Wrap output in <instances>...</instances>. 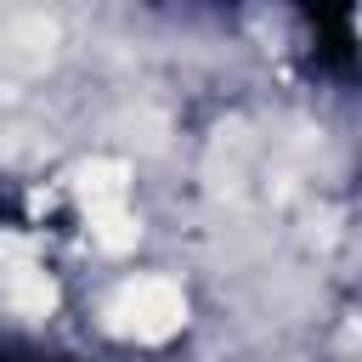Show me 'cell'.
<instances>
[{
  "mask_svg": "<svg viewBox=\"0 0 362 362\" xmlns=\"http://www.w3.org/2000/svg\"><path fill=\"white\" fill-rule=\"evenodd\" d=\"M6 300H11L23 317H45L51 300H57V288H51V277H45L40 266H11V272H6Z\"/></svg>",
  "mask_w": 362,
  "mask_h": 362,
  "instance_id": "3",
  "label": "cell"
},
{
  "mask_svg": "<svg viewBox=\"0 0 362 362\" xmlns=\"http://www.w3.org/2000/svg\"><path fill=\"white\" fill-rule=\"evenodd\" d=\"M187 322V294L170 277H130L107 300V328L124 339H170Z\"/></svg>",
  "mask_w": 362,
  "mask_h": 362,
  "instance_id": "1",
  "label": "cell"
},
{
  "mask_svg": "<svg viewBox=\"0 0 362 362\" xmlns=\"http://www.w3.org/2000/svg\"><path fill=\"white\" fill-rule=\"evenodd\" d=\"M79 198H85V209L90 215H102V209H124V192H130V170L119 164V158H90V164H79Z\"/></svg>",
  "mask_w": 362,
  "mask_h": 362,
  "instance_id": "2",
  "label": "cell"
}]
</instances>
